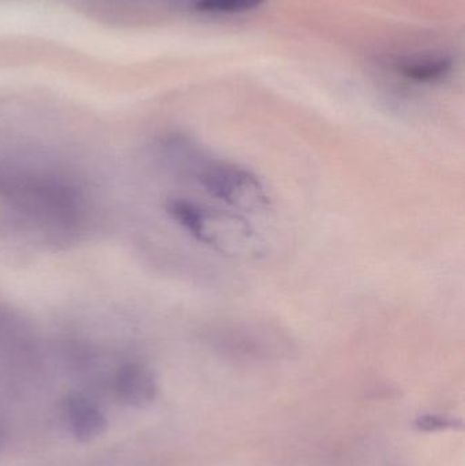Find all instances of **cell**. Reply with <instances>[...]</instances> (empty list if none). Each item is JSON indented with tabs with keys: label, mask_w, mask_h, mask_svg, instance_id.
Instances as JSON below:
<instances>
[{
	"label": "cell",
	"mask_w": 465,
	"mask_h": 466,
	"mask_svg": "<svg viewBox=\"0 0 465 466\" xmlns=\"http://www.w3.org/2000/svg\"><path fill=\"white\" fill-rule=\"evenodd\" d=\"M166 156L174 169L196 183L210 201L245 216L269 212V190L248 167L216 157L185 136L167 141Z\"/></svg>",
	"instance_id": "1"
},
{
	"label": "cell",
	"mask_w": 465,
	"mask_h": 466,
	"mask_svg": "<svg viewBox=\"0 0 465 466\" xmlns=\"http://www.w3.org/2000/svg\"><path fill=\"white\" fill-rule=\"evenodd\" d=\"M167 215L196 243L232 259H250L264 252L265 243L248 216L213 201L190 197L167 199Z\"/></svg>",
	"instance_id": "2"
},
{
	"label": "cell",
	"mask_w": 465,
	"mask_h": 466,
	"mask_svg": "<svg viewBox=\"0 0 465 466\" xmlns=\"http://www.w3.org/2000/svg\"><path fill=\"white\" fill-rule=\"evenodd\" d=\"M66 423L79 442H90L104 434L106 419L96 402L82 394H71L63 405Z\"/></svg>",
	"instance_id": "3"
},
{
	"label": "cell",
	"mask_w": 465,
	"mask_h": 466,
	"mask_svg": "<svg viewBox=\"0 0 465 466\" xmlns=\"http://www.w3.org/2000/svg\"><path fill=\"white\" fill-rule=\"evenodd\" d=\"M115 391L125 404L145 407L155 400L157 382L147 364L127 363L116 372Z\"/></svg>",
	"instance_id": "4"
},
{
	"label": "cell",
	"mask_w": 465,
	"mask_h": 466,
	"mask_svg": "<svg viewBox=\"0 0 465 466\" xmlns=\"http://www.w3.org/2000/svg\"><path fill=\"white\" fill-rule=\"evenodd\" d=\"M453 68V60L445 55H423L398 63V73L415 84H437L444 81Z\"/></svg>",
	"instance_id": "5"
},
{
	"label": "cell",
	"mask_w": 465,
	"mask_h": 466,
	"mask_svg": "<svg viewBox=\"0 0 465 466\" xmlns=\"http://www.w3.org/2000/svg\"><path fill=\"white\" fill-rule=\"evenodd\" d=\"M265 0H197L196 8L207 14H237L258 8Z\"/></svg>",
	"instance_id": "6"
},
{
	"label": "cell",
	"mask_w": 465,
	"mask_h": 466,
	"mask_svg": "<svg viewBox=\"0 0 465 466\" xmlns=\"http://www.w3.org/2000/svg\"><path fill=\"white\" fill-rule=\"evenodd\" d=\"M417 427L420 431L426 432L445 431V430L455 429L456 421L447 416L430 413V415L420 416L418 419Z\"/></svg>",
	"instance_id": "7"
}]
</instances>
